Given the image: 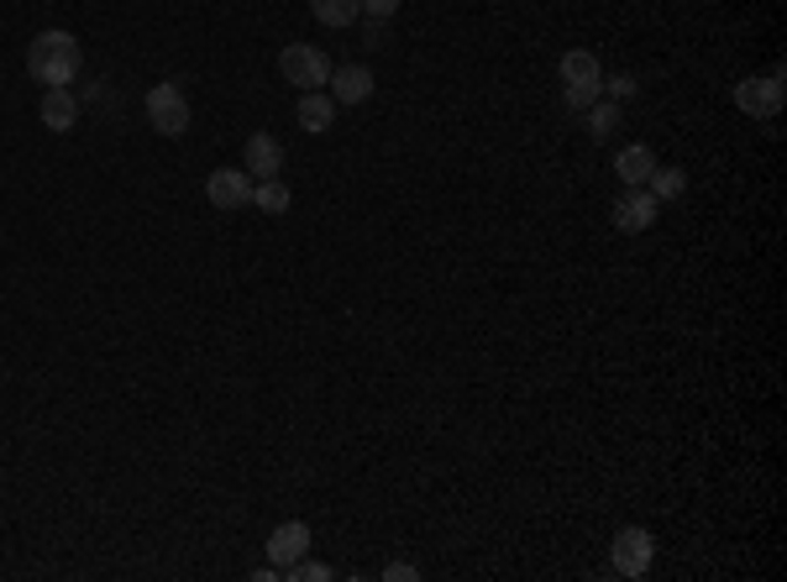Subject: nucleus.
Segmentation results:
<instances>
[{"label": "nucleus", "mask_w": 787, "mask_h": 582, "mask_svg": "<svg viewBox=\"0 0 787 582\" xmlns=\"http://www.w3.org/2000/svg\"><path fill=\"white\" fill-rule=\"evenodd\" d=\"M84 69V48L74 32H63V27H48L32 38L27 48V74L42 84V90H53V84H74Z\"/></svg>", "instance_id": "obj_1"}, {"label": "nucleus", "mask_w": 787, "mask_h": 582, "mask_svg": "<svg viewBox=\"0 0 787 582\" xmlns=\"http://www.w3.org/2000/svg\"><path fill=\"white\" fill-rule=\"evenodd\" d=\"M331 69L336 63L325 59L321 48H310V42H289L279 53V74H283V84H294V90H325L331 84Z\"/></svg>", "instance_id": "obj_2"}, {"label": "nucleus", "mask_w": 787, "mask_h": 582, "mask_svg": "<svg viewBox=\"0 0 787 582\" xmlns=\"http://www.w3.org/2000/svg\"><path fill=\"white\" fill-rule=\"evenodd\" d=\"M142 111H147V126H153L158 137H184V132H189V116H195L189 101H184V90L179 84H168V80L147 90Z\"/></svg>", "instance_id": "obj_3"}, {"label": "nucleus", "mask_w": 787, "mask_h": 582, "mask_svg": "<svg viewBox=\"0 0 787 582\" xmlns=\"http://www.w3.org/2000/svg\"><path fill=\"white\" fill-rule=\"evenodd\" d=\"M609 562H614V572H620V578H646L651 562H656V541H651V530H641V524L614 530Z\"/></svg>", "instance_id": "obj_4"}, {"label": "nucleus", "mask_w": 787, "mask_h": 582, "mask_svg": "<svg viewBox=\"0 0 787 582\" xmlns=\"http://www.w3.org/2000/svg\"><path fill=\"white\" fill-rule=\"evenodd\" d=\"M783 101H787L783 69H772L767 80H741L735 84V111H741V116L772 121V116H783Z\"/></svg>", "instance_id": "obj_5"}, {"label": "nucleus", "mask_w": 787, "mask_h": 582, "mask_svg": "<svg viewBox=\"0 0 787 582\" xmlns=\"http://www.w3.org/2000/svg\"><path fill=\"white\" fill-rule=\"evenodd\" d=\"M325 95L346 111H358L379 95V80H373V69L367 63H342V69H331V84H325Z\"/></svg>", "instance_id": "obj_6"}, {"label": "nucleus", "mask_w": 787, "mask_h": 582, "mask_svg": "<svg viewBox=\"0 0 787 582\" xmlns=\"http://www.w3.org/2000/svg\"><path fill=\"white\" fill-rule=\"evenodd\" d=\"M205 200L216 205V210H247L252 205V174L247 168H210Z\"/></svg>", "instance_id": "obj_7"}, {"label": "nucleus", "mask_w": 787, "mask_h": 582, "mask_svg": "<svg viewBox=\"0 0 787 582\" xmlns=\"http://www.w3.org/2000/svg\"><path fill=\"white\" fill-rule=\"evenodd\" d=\"M656 216H662V205L651 200V189H625V195L614 200V210H609L614 231H625V237H641V231H651V226H656Z\"/></svg>", "instance_id": "obj_8"}, {"label": "nucleus", "mask_w": 787, "mask_h": 582, "mask_svg": "<svg viewBox=\"0 0 787 582\" xmlns=\"http://www.w3.org/2000/svg\"><path fill=\"white\" fill-rule=\"evenodd\" d=\"M242 168L252 174V184L262 179H279L283 174V142L273 137V132H252L242 147Z\"/></svg>", "instance_id": "obj_9"}, {"label": "nucleus", "mask_w": 787, "mask_h": 582, "mask_svg": "<svg viewBox=\"0 0 787 582\" xmlns=\"http://www.w3.org/2000/svg\"><path fill=\"white\" fill-rule=\"evenodd\" d=\"M268 562L279 567V572H289V567L300 562V557H310V524L304 520H283L273 536H268Z\"/></svg>", "instance_id": "obj_10"}, {"label": "nucleus", "mask_w": 787, "mask_h": 582, "mask_svg": "<svg viewBox=\"0 0 787 582\" xmlns=\"http://www.w3.org/2000/svg\"><path fill=\"white\" fill-rule=\"evenodd\" d=\"M38 116H42V126H48L53 137H63V132H74V126H80V95H74L69 84H53V90H42Z\"/></svg>", "instance_id": "obj_11"}, {"label": "nucleus", "mask_w": 787, "mask_h": 582, "mask_svg": "<svg viewBox=\"0 0 787 582\" xmlns=\"http://www.w3.org/2000/svg\"><path fill=\"white\" fill-rule=\"evenodd\" d=\"M336 111H342V105L331 101L325 90H304L300 105H294V121H300V132H310V137H325V132L336 126Z\"/></svg>", "instance_id": "obj_12"}, {"label": "nucleus", "mask_w": 787, "mask_h": 582, "mask_svg": "<svg viewBox=\"0 0 787 582\" xmlns=\"http://www.w3.org/2000/svg\"><path fill=\"white\" fill-rule=\"evenodd\" d=\"M651 168H656V153H651L646 142H630V147L614 153V179L625 184V189H646Z\"/></svg>", "instance_id": "obj_13"}, {"label": "nucleus", "mask_w": 787, "mask_h": 582, "mask_svg": "<svg viewBox=\"0 0 787 582\" xmlns=\"http://www.w3.org/2000/svg\"><path fill=\"white\" fill-rule=\"evenodd\" d=\"M557 74H562V84H604V63L593 48H567L557 59Z\"/></svg>", "instance_id": "obj_14"}, {"label": "nucleus", "mask_w": 787, "mask_h": 582, "mask_svg": "<svg viewBox=\"0 0 787 582\" xmlns=\"http://www.w3.org/2000/svg\"><path fill=\"white\" fill-rule=\"evenodd\" d=\"M310 17L331 27V32H346L363 21V0H310Z\"/></svg>", "instance_id": "obj_15"}, {"label": "nucleus", "mask_w": 787, "mask_h": 582, "mask_svg": "<svg viewBox=\"0 0 787 582\" xmlns=\"http://www.w3.org/2000/svg\"><path fill=\"white\" fill-rule=\"evenodd\" d=\"M646 189H651V200H656V205L683 200V195H687V174H683V168H662V163H656V168H651V179H646Z\"/></svg>", "instance_id": "obj_16"}, {"label": "nucleus", "mask_w": 787, "mask_h": 582, "mask_svg": "<svg viewBox=\"0 0 787 582\" xmlns=\"http://www.w3.org/2000/svg\"><path fill=\"white\" fill-rule=\"evenodd\" d=\"M289 184L283 179H262V184H252V210H262V216H283L289 210Z\"/></svg>", "instance_id": "obj_17"}, {"label": "nucleus", "mask_w": 787, "mask_h": 582, "mask_svg": "<svg viewBox=\"0 0 787 582\" xmlns=\"http://www.w3.org/2000/svg\"><path fill=\"white\" fill-rule=\"evenodd\" d=\"M583 116H588V132H593L599 142H609L614 132H620V116H625V111H620L614 101H593V105L583 111Z\"/></svg>", "instance_id": "obj_18"}, {"label": "nucleus", "mask_w": 787, "mask_h": 582, "mask_svg": "<svg viewBox=\"0 0 787 582\" xmlns=\"http://www.w3.org/2000/svg\"><path fill=\"white\" fill-rule=\"evenodd\" d=\"M593 101H604V84H562V105L572 116H583Z\"/></svg>", "instance_id": "obj_19"}, {"label": "nucleus", "mask_w": 787, "mask_h": 582, "mask_svg": "<svg viewBox=\"0 0 787 582\" xmlns=\"http://www.w3.org/2000/svg\"><path fill=\"white\" fill-rule=\"evenodd\" d=\"M635 90H641V84L630 80V74H604V95L614 105H625V101H635Z\"/></svg>", "instance_id": "obj_20"}, {"label": "nucleus", "mask_w": 787, "mask_h": 582, "mask_svg": "<svg viewBox=\"0 0 787 582\" xmlns=\"http://www.w3.org/2000/svg\"><path fill=\"white\" fill-rule=\"evenodd\" d=\"M400 6H404V0H363V17L373 21V27H384V21L400 17Z\"/></svg>", "instance_id": "obj_21"}, {"label": "nucleus", "mask_w": 787, "mask_h": 582, "mask_svg": "<svg viewBox=\"0 0 787 582\" xmlns=\"http://www.w3.org/2000/svg\"><path fill=\"white\" fill-rule=\"evenodd\" d=\"M421 578V567H410V562H389L384 567V582H415Z\"/></svg>", "instance_id": "obj_22"}]
</instances>
